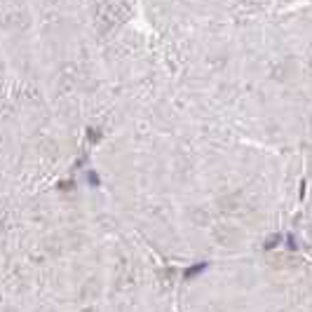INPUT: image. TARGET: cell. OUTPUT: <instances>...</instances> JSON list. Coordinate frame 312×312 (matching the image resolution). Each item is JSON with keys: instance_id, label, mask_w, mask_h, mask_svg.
I'll list each match as a JSON object with an SVG mask.
<instances>
[{"instance_id": "1", "label": "cell", "mask_w": 312, "mask_h": 312, "mask_svg": "<svg viewBox=\"0 0 312 312\" xmlns=\"http://www.w3.org/2000/svg\"><path fill=\"white\" fill-rule=\"evenodd\" d=\"M204 270H207V263H197V265H192V268H188V270H186V277H188V279H192L195 275H200V272H204Z\"/></svg>"}]
</instances>
